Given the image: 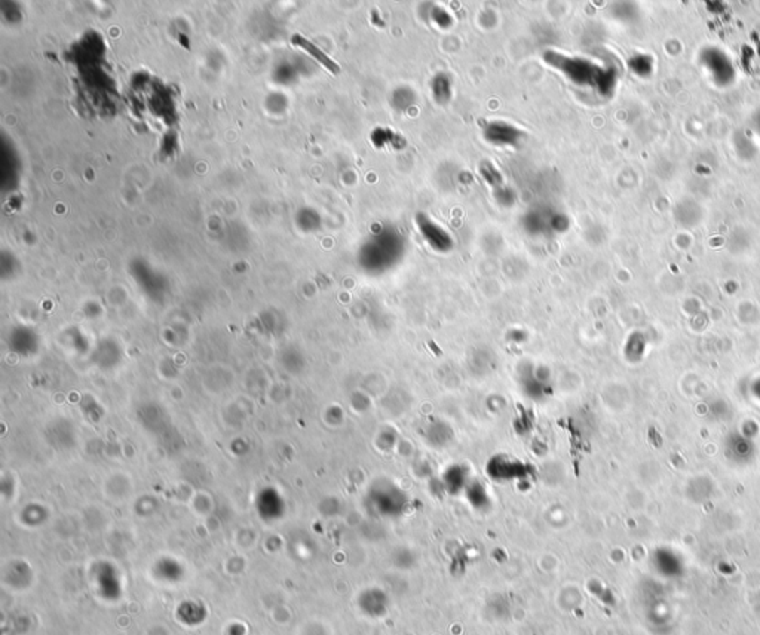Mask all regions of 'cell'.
Segmentation results:
<instances>
[{
    "instance_id": "6da1fadb",
    "label": "cell",
    "mask_w": 760,
    "mask_h": 635,
    "mask_svg": "<svg viewBox=\"0 0 760 635\" xmlns=\"http://www.w3.org/2000/svg\"><path fill=\"white\" fill-rule=\"evenodd\" d=\"M291 42H292V45H295V46H299V48H302L303 51H306L310 57L315 58V60H317L324 68H327L330 73H333V75H339V73H340V67H339V64H337L336 61H333L330 57H328L324 51H321L318 46H315V43L309 42L307 39L302 38L300 34H295V36L291 38Z\"/></svg>"
}]
</instances>
